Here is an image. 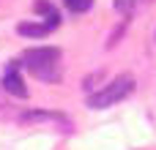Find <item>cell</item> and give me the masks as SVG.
<instances>
[{
    "label": "cell",
    "instance_id": "cell-1",
    "mask_svg": "<svg viewBox=\"0 0 156 150\" xmlns=\"http://www.w3.org/2000/svg\"><path fill=\"white\" fill-rule=\"evenodd\" d=\"M22 63H25V68L36 79H44V82H58L60 74H63L60 71V49H55V46H33V49H25Z\"/></svg>",
    "mask_w": 156,
    "mask_h": 150
},
{
    "label": "cell",
    "instance_id": "cell-2",
    "mask_svg": "<svg viewBox=\"0 0 156 150\" xmlns=\"http://www.w3.org/2000/svg\"><path fill=\"white\" fill-rule=\"evenodd\" d=\"M132 90H134V77H132V74H121V77H115L112 82H107L99 93L88 96V107L101 109V107L118 104V101H121V98H126Z\"/></svg>",
    "mask_w": 156,
    "mask_h": 150
},
{
    "label": "cell",
    "instance_id": "cell-3",
    "mask_svg": "<svg viewBox=\"0 0 156 150\" xmlns=\"http://www.w3.org/2000/svg\"><path fill=\"white\" fill-rule=\"evenodd\" d=\"M3 87H5L11 96H16V98H27V87H25V82H22V77H19V63H11V66L5 68V74H3Z\"/></svg>",
    "mask_w": 156,
    "mask_h": 150
},
{
    "label": "cell",
    "instance_id": "cell-4",
    "mask_svg": "<svg viewBox=\"0 0 156 150\" xmlns=\"http://www.w3.org/2000/svg\"><path fill=\"white\" fill-rule=\"evenodd\" d=\"M52 27H47V25H41V22H22L19 25V33L22 36H33V38H41V36H47Z\"/></svg>",
    "mask_w": 156,
    "mask_h": 150
},
{
    "label": "cell",
    "instance_id": "cell-5",
    "mask_svg": "<svg viewBox=\"0 0 156 150\" xmlns=\"http://www.w3.org/2000/svg\"><path fill=\"white\" fill-rule=\"evenodd\" d=\"M36 11H38V14H44V16H47V25H49V27H52V30H55V27H58V25H60V16H58V11H55V8H52V5H49V3H38V5H36Z\"/></svg>",
    "mask_w": 156,
    "mask_h": 150
},
{
    "label": "cell",
    "instance_id": "cell-6",
    "mask_svg": "<svg viewBox=\"0 0 156 150\" xmlns=\"http://www.w3.org/2000/svg\"><path fill=\"white\" fill-rule=\"evenodd\" d=\"M66 5H69L74 14H82V11H88V8L93 5V0H66Z\"/></svg>",
    "mask_w": 156,
    "mask_h": 150
},
{
    "label": "cell",
    "instance_id": "cell-7",
    "mask_svg": "<svg viewBox=\"0 0 156 150\" xmlns=\"http://www.w3.org/2000/svg\"><path fill=\"white\" fill-rule=\"evenodd\" d=\"M134 5H137V0H115V8H118L121 14H126V16L134 11Z\"/></svg>",
    "mask_w": 156,
    "mask_h": 150
}]
</instances>
